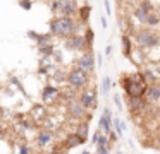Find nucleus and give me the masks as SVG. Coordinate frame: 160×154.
Masks as SVG:
<instances>
[{"mask_svg": "<svg viewBox=\"0 0 160 154\" xmlns=\"http://www.w3.org/2000/svg\"><path fill=\"white\" fill-rule=\"evenodd\" d=\"M50 31L59 36L71 38L72 34H76V22L71 16H60L50 22Z\"/></svg>", "mask_w": 160, "mask_h": 154, "instance_id": "nucleus-1", "label": "nucleus"}, {"mask_svg": "<svg viewBox=\"0 0 160 154\" xmlns=\"http://www.w3.org/2000/svg\"><path fill=\"white\" fill-rule=\"evenodd\" d=\"M122 86H124L129 98L131 96H143L146 92V84H145V79H143L141 74L122 79Z\"/></svg>", "mask_w": 160, "mask_h": 154, "instance_id": "nucleus-2", "label": "nucleus"}, {"mask_svg": "<svg viewBox=\"0 0 160 154\" xmlns=\"http://www.w3.org/2000/svg\"><path fill=\"white\" fill-rule=\"evenodd\" d=\"M67 82H69V86H71V87H74V89L84 87L86 82H88V72L83 70L81 67L74 68V70H71L69 75H67Z\"/></svg>", "mask_w": 160, "mask_h": 154, "instance_id": "nucleus-3", "label": "nucleus"}, {"mask_svg": "<svg viewBox=\"0 0 160 154\" xmlns=\"http://www.w3.org/2000/svg\"><path fill=\"white\" fill-rule=\"evenodd\" d=\"M136 40H138V44L141 48H155L160 41L158 36H155L152 31H141V33H138Z\"/></svg>", "mask_w": 160, "mask_h": 154, "instance_id": "nucleus-4", "label": "nucleus"}, {"mask_svg": "<svg viewBox=\"0 0 160 154\" xmlns=\"http://www.w3.org/2000/svg\"><path fill=\"white\" fill-rule=\"evenodd\" d=\"M100 128L103 130V133H107V135H110L112 130H114V122H112V113L108 108L103 110V115H102L100 118Z\"/></svg>", "mask_w": 160, "mask_h": 154, "instance_id": "nucleus-5", "label": "nucleus"}, {"mask_svg": "<svg viewBox=\"0 0 160 154\" xmlns=\"http://www.w3.org/2000/svg\"><path fill=\"white\" fill-rule=\"evenodd\" d=\"M55 9L60 12V16H72L76 14V3L72 0H60L55 3Z\"/></svg>", "mask_w": 160, "mask_h": 154, "instance_id": "nucleus-6", "label": "nucleus"}, {"mask_svg": "<svg viewBox=\"0 0 160 154\" xmlns=\"http://www.w3.org/2000/svg\"><path fill=\"white\" fill-rule=\"evenodd\" d=\"M67 110H69L71 115H72V116H78V118H81V116H86V108H84V105H83L81 101H74V99H71Z\"/></svg>", "mask_w": 160, "mask_h": 154, "instance_id": "nucleus-7", "label": "nucleus"}, {"mask_svg": "<svg viewBox=\"0 0 160 154\" xmlns=\"http://www.w3.org/2000/svg\"><path fill=\"white\" fill-rule=\"evenodd\" d=\"M79 101L84 105V108H88V110H93V108H97V94H95L93 91H88V92H83L81 94V98H79Z\"/></svg>", "mask_w": 160, "mask_h": 154, "instance_id": "nucleus-8", "label": "nucleus"}, {"mask_svg": "<svg viewBox=\"0 0 160 154\" xmlns=\"http://www.w3.org/2000/svg\"><path fill=\"white\" fill-rule=\"evenodd\" d=\"M78 67H81L83 70L86 72H91L95 67V60H93V55L91 53H84L83 57L79 58V62H78Z\"/></svg>", "mask_w": 160, "mask_h": 154, "instance_id": "nucleus-9", "label": "nucleus"}, {"mask_svg": "<svg viewBox=\"0 0 160 154\" xmlns=\"http://www.w3.org/2000/svg\"><path fill=\"white\" fill-rule=\"evenodd\" d=\"M71 46L69 48H76V50H83L84 44H86V38L83 36H78V34H72L71 36V41H69Z\"/></svg>", "mask_w": 160, "mask_h": 154, "instance_id": "nucleus-10", "label": "nucleus"}, {"mask_svg": "<svg viewBox=\"0 0 160 154\" xmlns=\"http://www.w3.org/2000/svg\"><path fill=\"white\" fill-rule=\"evenodd\" d=\"M97 152H98V154L108 152V139H107V133H102L100 140H98V144H97Z\"/></svg>", "mask_w": 160, "mask_h": 154, "instance_id": "nucleus-11", "label": "nucleus"}, {"mask_svg": "<svg viewBox=\"0 0 160 154\" xmlns=\"http://www.w3.org/2000/svg\"><path fill=\"white\" fill-rule=\"evenodd\" d=\"M84 140H86V139H83L79 133H74V135H71L69 139L66 140V142H67L66 147H67V149H71L72 146H81V144H84Z\"/></svg>", "mask_w": 160, "mask_h": 154, "instance_id": "nucleus-12", "label": "nucleus"}, {"mask_svg": "<svg viewBox=\"0 0 160 154\" xmlns=\"http://www.w3.org/2000/svg\"><path fill=\"white\" fill-rule=\"evenodd\" d=\"M148 14H150V12H148V10H145L141 5H139L138 9L134 10V17L139 21V22H146V19H148Z\"/></svg>", "mask_w": 160, "mask_h": 154, "instance_id": "nucleus-13", "label": "nucleus"}, {"mask_svg": "<svg viewBox=\"0 0 160 154\" xmlns=\"http://www.w3.org/2000/svg\"><path fill=\"white\" fill-rule=\"evenodd\" d=\"M59 94V91H57V87H53V86H47L45 89H43V99H52L53 96Z\"/></svg>", "mask_w": 160, "mask_h": 154, "instance_id": "nucleus-14", "label": "nucleus"}, {"mask_svg": "<svg viewBox=\"0 0 160 154\" xmlns=\"http://www.w3.org/2000/svg\"><path fill=\"white\" fill-rule=\"evenodd\" d=\"M36 140H38L40 146H48V144L52 142V135H50L48 132H40L38 133V139H36Z\"/></svg>", "mask_w": 160, "mask_h": 154, "instance_id": "nucleus-15", "label": "nucleus"}, {"mask_svg": "<svg viewBox=\"0 0 160 154\" xmlns=\"http://www.w3.org/2000/svg\"><path fill=\"white\" fill-rule=\"evenodd\" d=\"M141 106H143L141 96H131V101H129V108H131L132 111H136V110H139Z\"/></svg>", "mask_w": 160, "mask_h": 154, "instance_id": "nucleus-16", "label": "nucleus"}, {"mask_svg": "<svg viewBox=\"0 0 160 154\" xmlns=\"http://www.w3.org/2000/svg\"><path fill=\"white\" fill-rule=\"evenodd\" d=\"M160 98V87L158 86H153V87L148 89V99L150 101H158Z\"/></svg>", "mask_w": 160, "mask_h": 154, "instance_id": "nucleus-17", "label": "nucleus"}, {"mask_svg": "<svg viewBox=\"0 0 160 154\" xmlns=\"http://www.w3.org/2000/svg\"><path fill=\"white\" fill-rule=\"evenodd\" d=\"M114 128H115V133H117L119 137H121L122 133H124V128H126V125L122 123V120H121V118H117V116L114 118Z\"/></svg>", "mask_w": 160, "mask_h": 154, "instance_id": "nucleus-18", "label": "nucleus"}, {"mask_svg": "<svg viewBox=\"0 0 160 154\" xmlns=\"http://www.w3.org/2000/svg\"><path fill=\"white\" fill-rule=\"evenodd\" d=\"M108 91H110V79H108V75H103V79H102V94H107Z\"/></svg>", "mask_w": 160, "mask_h": 154, "instance_id": "nucleus-19", "label": "nucleus"}, {"mask_svg": "<svg viewBox=\"0 0 160 154\" xmlns=\"http://www.w3.org/2000/svg\"><path fill=\"white\" fill-rule=\"evenodd\" d=\"M88 132H90V127H88V123H81L76 133H79L83 139H88Z\"/></svg>", "mask_w": 160, "mask_h": 154, "instance_id": "nucleus-20", "label": "nucleus"}, {"mask_svg": "<svg viewBox=\"0 0 160 154\" xmlns=\"http://www.w3.org/2000/svg\"><path fill=\"white\" fill-rule=\"evenodd\" d=\"M158 22H160L158 16H155V14H148V19H146V24H148V26H158Z\"/></svg>", "mask_w": 160, "mask_h": 154, "instance_id": "nucleus-21", "label": "nucleus"}, {"mask_svg": "<svg viewBox=\"0 0 160 154\" xmlns=\"http://www.w3.org/2000/svg\"><path fill=\"white\" fill-rule=\"evenodd\" d=\"M90 12H91L90 5H84L83 9L79 10V17H81V21H86V19H88V16H90Z\"/></svg>", "mask_w": 160, "mask_h": 154, "instance_id": "nucleus-22", "label": "nucleus"}, {"mask_svg": "<svg viewBox=\"0 0 160 154\" xmlns=\"http://www.w3.org/2000/svg\"><path fill=\"white\" fill-rule=\"evenodd\" d=\"M122 46H124V51L126 53H131V41H129L128 36H122Z\"/></svg>", "mask_w": 160, "mask_h": 154, "instance_id": "nucleus-23", "label": "nucleus"}, {"mask_svg": "<svg viewBox=\"0 0 160 154\" xmlns=\"http://www.w3.org/2000/svg\"><path fill=\"white\" fill-rule=\"evenodd\" d=\"M84 33H86V34H84L86 41H88V43H91V41H93V29H90V27H88V29L84 31Z\"/></svg>", "mask_w": 160, "mask_h": 154, "instance_id": "nucleus-24", "label": "nucleus"}, {"mask_svg": "<svg viewBox=\"0 0 160 154\" xmlns=\"http://www.w3.org/2000/svg\"><path fill=\"white\" fill-rule=\"evenodd\" d=\"M102 132H103V130H97V132H95L93 133V144H95V146H97V144H98V140H100V137H102Z\"/></svg>", "mask_w": 160, "mask_h": 154, "instance_id": "nucleus-25", "label": "nucleus"}, {"mask_svg": "<svg viewBox=\"0 0 160 154\" xmlns=\"http://www.w3.org/2000/svg\"><path fill=\"white\" fill-rule=\"evenodd\" d=\"M114 103H115V106H117V110H122V103H121L119 94H114Z\"/></svg>", "mask_w": 160, "mask_h": 154, "instance_id": "nucleus-26", "label": "nucleus"}, {"mask_svg": "<svg viewBox=\"0 0 160 154\" xmlns=\"http://www.w3.org/2000/svg\"><path fill=\"white\" fill-rule=\"evenodd\" d=\"M19 3H21V5H22V9H26V10H28V9H31V2H29V0H21Z\"/></svg>", "mask_w": 160, "mask_h": 154, "instance_id": "nucleus-27", "label": "nucleus"}, {"mask_svg": "<svg viewBox=\"0 0 160 154\" xmlns=\"http://www.w3.org/2000/svg\"><path fill=\"white\" fill-rule=\"evenodd\" d=\"M42 51H43V53H47V55H50V53L53 51L52 44H47V48H43V46H42Z\"/></svg>", "mask_w": 160, "mask_h": 154, "instance_id": "nucleus-28", "label": "nucleus"}, {"mask_svg": "<svg viewBox=\"0 0 160 154\" xmlns=\"http://www.w3.org/2000/svg\"><path fill=\"white\" fill-rule=\"evenodd\" d=\"M105 10H107L108 16L112 14V7H110V2H108V0H105Z\"/></svg>", "mask_w": 160, "mask_h": 154, "instance_id": "nucleus-29", "label": "nucleus"}, {"mask_svg": "<svg viewBox=\"0 0 160 154\" xmlns=\"http://www.w3.org/2000/svg\"><path fill=\"white\" fill-rule=\"evenodd\" d=\"M19 152H31V149L26 147V146H21V147H19Z\"/></svg>", "mask_w": 160, "mask_h": 154, "instance_id": "nucleus-30", "label": "nucleus"}, {"mask_svg": "<svg viewBox=\"0 0 160 154\" xmlns=\"http://www.w3.org/2000/svg\"><path fill=\"white\" fill-rule=\"evenodd\" d=\"M100 24H102V27H103V29H105V27H107V19H105L103 16L100 17Z\"/></svg>", "mask_w": 160, "mask_h": 154, "instance_id": "nucleus-31", "label": "nucleus"}, {"mask_svg": "<svg viewBox=\"0 0 160 154\" xmlns=\"http://www.w3.org/2000/svg\"><path fill=\"white\" fill-rule=\"evenodd\" d=\"M141 7H143V9H145V10H148V12H150V10H152V5H150V3H148V2H145V3H141Z\"/></svg>", "mask_w": 160, "mask_h": 154, "instance_id": "nucleus-32", "label": "nucleus"}, {"mask_svg": "<svg viewBox=\"0 0 160 154\" xmlns=\"http://www.w3.org/2000/svg\"><path fill=\"white\" fill-rule=\"evenodd\" d=\"M103 63V57H102V53H98V65Z\"/></svg>", "mask_w": 160, "mask_h": 154, "instance_id": "nucleus-33", "label": "nucleus"}, {"mask_svg": "<svg viewBox=\"0 0 160 154\" xmlns=\"http://www.w3.org/2000/svg\"><path fill=\"white\" fill-rule=\"evenodd\" d=\"M105 53H107V55H110V53H112V46H110V44H108V46L105 48Z\"/></svg>", "mask_w": 160, "mask_h": 154, "instance_id": "nucleus-34", "label": "nucleus"}]
</instances>
